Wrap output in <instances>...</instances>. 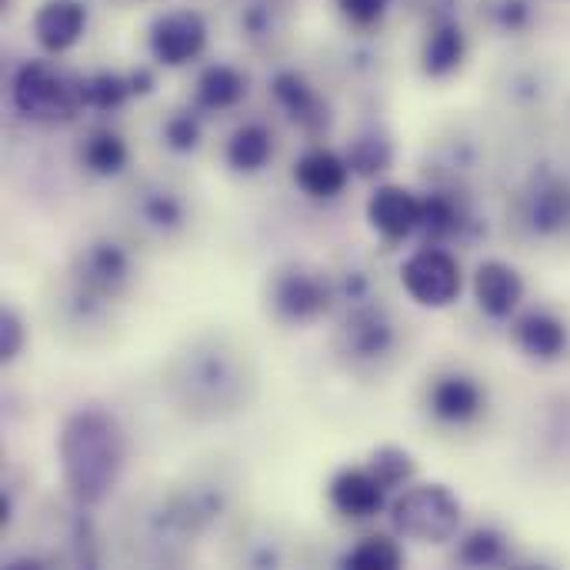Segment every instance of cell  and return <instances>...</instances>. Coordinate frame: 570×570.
<instances>
[{"label": "cell", "mask_w": 570, "mask_h": 570, "mask_svg": "<svg viewBox=\"0 0 570 570\" xmlns=\"http://www.w3.org/2000/svg\"><path fill=\"white\" fill-rule=\"evenodd\" d=\"M57 454L70 498L80 508H97L120 484L127 464V438L117 417L97 407H83L63 421Z\"/></svg>", "instance_id": "6da1fadb"}, {"label": "cell", "mask_w": 570, "mask_h": 570, "mask_svg": "<svg viewBox=\"0 0 570 570\" xmlns=\"http://www.w3.org/2000/svg\"><path fill=\"white\" fill-rule=\"evenodd\" d=\"M461 518H464V508L458 494L444 484H417L404 491L391 508L394 531L421 544L454 541L461 531Z\"/></svg>", "instance_id": "7a4b0ae2"}, {"label": "cell", "mask_w": 570, "mask_h": 570, "mask_svg": "<svg viewBox=\"0 0 570 570\" xmlns=\"http://www.w3.org/2000/svg\"><path fill=\"white\" fill-rule=\"evenodd\" d=\"M13 104L27 120L60 124V120L73 117V110L80 104V83L70 87L47 63H27L13 80Z\"/></svg>", "instance_id": "3957f363"}, {"label": "cell", "mask_w": 570, "mask_h": 570, "mask_svg": "<svg viewBox=\"0 0 570 570\" xmlns=\"http://www.w3.org/2000/svg\"><path fill=\"white\" fill-rule=\"evenodd\" d=\"M401 284L404 291L421 304V307H451L461 291H464V274L458 257H451L441 247H421L414 250L404 267H401Z\"/></svg>", "instance_id": "277c9868"}, {"label": "cell", "mask_w": 570, "mask_h": 570, "mask_svg": "<svg viewBox=\"0 0 570 570\" xmlns=\"http://www.w3.org/2000/svg\"><path fill=\"white\" fill-rule=\"evenodd\" d=\"M271 307L287 324L317 321L331 307V284L321 271H311L304 264L281 267L271 277Z\"/></svg>", "instance_id": "5b68a950"}, {"label": "cell", "mask_w": 570, "mask_h": 570, "mask_svg": "<svg viewBox=\"0 0 570 570\" xmlns=\"http://www.w3.org/2000/svg\"><path fill=\"white\" fill-rule=\"evenodd\" d=\"M367 220L384 240H407L424 224V200L401 184H384L367 200Z\"/></svg>", "instance_id": "8992f818"}, {"label": "cell", "mask_w": 570, "mask_h": 570, "mask_svg": "<svg viewBox=\"0 0 570 570\" xmlns=\"http://www.w3.org/2000/svg\"><path fill=\"white\" fill-rule=\"evenodd\" d=\"M204 43H207V27L194 10H174L160 17L150 33V50L167 67H180L194 60L204 50Z\"/></svg>", "instance_id": "52a82bcc"}, {"label": "cell", "mask_w": 570, "mask_h": 570, "mask_svg": "<svg viewBox=\"0 0 570 570\" xmlns=\"http://www.w3.org/2000/svg\"><path fill=\"white\" fill-rule=\"evenodd\" d=\"M474 301L488 317L508 321L524 301V277L508 261H484L474 271Z\"/></svg>", "instance_id": "ba28073f"}, {"label": "cell", "mask_w": 570, "mask_h": 570, "mask_svg": "<svg viewBox=\"0 0 570 570\" xmlns=\"http://www.w3.org/2000/svg\"><path fill=\"white\" fill-rule=\"evenodd\" d=\"M87 27V10L77 0H47L33 13V37L47 53L70 50Z\"/></svg>", "instance_id": "9c48e42d"}, {"label": "cell", "mask_w": 570, "mask_h": 570, "mask_svg": "<svg viewBox=\"0 0 570 570\" xmlns=\"http://www.w3.org/2000/svg\"><path fill=\"white\" fill-rule=\"evenodd\" d=\"M351 174H354V170H351L347 157H341V154H334V150H327V147L307 150V154L297 160V167H294L297 187H301L307 197H314V200H331V197H337V194L347 187Z\"/></svg>", "instance_id": "30bf717a"}, {"label": "cell", "mask_w": 570, "mask_h": 570, "mask_svg": "<svg viewBox=\"0 0 570 570\" xmlns=\"http://www.w3.org/2000/svg\"><path fill=\"white\" fill-rule=\"evenodd\" d=\"M384 488L377 484V478L364 468V471H341L334 481H331V504L344 514V518H354V521H367L374 514L384 511Z\"/></svg>", "instance_id": "8fae6325"}, {"label": "cell", "mask_w": 570, "mask_h": 570, "mask_svg": "<svg viewBox=\"0 0 570 570\" xmlns=\"http://www.w3.org/2000/svg\"><path fill=\"white\" fill-rule=\"evenodd\" d=\"M431 411L444 424H468L484 411V391L474 377L448 374L431 387Z\"/></svg>", "instance_id": "7c38bea8"}, {"label": "cell", "mask_w": 570, "mask_h": 570, "mask_svg": "<svg viewBox=\"0 0 570 570\" xmlns=\"http://www.w3.org/2000/svg\"><path fill=\"white\" fill-rule=\"evenodd\" d=\"M514 344L531 361H558L568 351V327L551 311H531L514 324Z\"/></svg>", "instance_id": "4fadbf2b"}, {"label": "cell", "mask_w": 570, "mask_h": 570, "mask_svg": "<svg viewBox=\"0 0 570 570\" xmlns=\"http://www.w3.org/2000/svg\"><path fill=\"white\" fill-rule=\"evenodd\" d=\"M130 274V261L117 244H90L80 257V281L97 294H114Z\"/></svg>", "instance_id": "5bb4252c"}, {"label": "cell", "mask_w": 570, "mask_h": 570, "mask_svg": "<svg viewBox=\"0 0 570 570\" xmlns=\"http://www.w3.org/2000/svg\"><path fill=\"white\" fill-rule=\"evenodd\" d=\"M271 154H274V140L261 124H244L227 140V164L237 174H257L261 167H267Z\"/></svg>", "instance_id": "9a60e30c"}, {"label": "cell", "mask_w": 570, "mask_h": 570, "mask_svg": "<svg viewBox=\"0 0 570 570\" xmlns=\"http://www.w3.org/2000/svg\"><path fill=\"white\" fill-rule=\"evenodd\" d=\"M274 97L281 100V107H284L297 124H304V127H311V130L324 127L327 114H321V100H317L314 87H311L304 77H297V73H281V77L274 80Z\"/></svg>", "instance_id": "2e32d148"}, {"label": "cell", "mask_w": 570, "mask_h": 570, "mask_svg": "<svg viewBox=\"0 0 570 570\" xmlns=\"http://www.w3.org/2000/svg\"><path fill=\"white\" fill-rule=\"evenodd\" d=\"M531 227L538 234H561L570 224V187L561 180L541 184L538 194L531 197Z\"/></svg>", "instance_id": "e0dca14e"}, {"label": "cell", "mask_w": 570, "mask_h": 570, "mask_svg": "<svg viewBox=\"0 0 570 570\" xmlns=\"http://www.w3.org/2000/svg\"><path fill=\"white\" fill-rule=\"evenodd\" d=\"M127 157H130V150H127V144H124V137L114 134V130H94V134L83 140V147H80L83 167H87L90 174H97V177H114V174H120V170L127 167Z\"/></svg>", "instance_id": "ac0fdd59"}, {"label": "cell", "mask_w": 570, "mask_h": 570, "mask_svg": "<svg viewBox=\"0 0 570 570\" xmlns=\"http://www.w3.org/2000/svg\"><path fill=\"white\" fill-rule=\"evenodd\" d=\"M468 53V43H464V33L461 27L448 23V27H438L428 43H424V73L431 77H448L461 67Z\"/></svg>", "instance_id": "d6986e66"}, {"label": "cell", "mask_w": 570, "mask_h": 570, "mask_svg": "<svg viewBox=\"0 0 570 570\" xmlns=\"http://www.w3.org/2000/svg\"><path fill=\"white\" fill-rule=\"evenodd\" d=\"M347 341L357 351V357H381L394 344V331L381 311H357L347 321Z\"/></svg>", "instance_id": "ffe728a7"}, {"label": "cell", "mask_w": 570, "mask_h": 570, "mask_svg": "<svg viewBox=\"0 0 570 570\" xmlns=\"http://www.w3.org/2000/svg\"><path fill=\"white\" fill-rule=\"evenodd\" d=\"M244 94H247V83L234 67H210L197 83V100L207 110H230L240 104Z\"/></svg>", "instance_id": "44dd1931"}, {"label": "cell", "mask_w": 570, "mask_h": 570, "mask_svg": "<svg viewBox=\"0 0 570 570\" xmlns=\"http://www.w3.org/2000/svg\"><path fill=\"white\" fill-rule=\"evenodd\" d=\"M367 471L377 478V484L384 491H397L404 488L411 478H414V458L404 451V448H394V444H384L371 454L367 461Z\"/></svg>", "instance_id": "7402d4cb"}, {"label": "cell", "mask_w": 570, "mask_h": 570, "mask_svg": "<svg viewBox=\"0 0 570 570\" xmlns=\"http://www.w3.org/2000/svg\"><path fill=\"white\" fill-rule=\"evenodd\" d=\"M404 564V551L384 538V534H374V538H364L347 558H344V568L354 570H394Z\"/></svg>", "instance_id": "603a6c76"}, {"label": "cell", "mask_w": 570, "mask_h": 570, "mask_svg": "<svg viewBox=\"0 0 570 570\" xmlns=\"http://www.w3.org/2000/svg\"><path fill=\"white\" fill-rule=\"evenodd\" d=\"M130 90H134V87H127L120 77H114V73H97V77H87V80L80 83V104L90 107V110H117V107L127 100Z\"/></svg>", "instance_id": "cb8c5ba5"}, {"label": "cell", "mask_w": 570, "mask_h": 570, "mask_svg": "<svg viewBox=\"0 0 570 570\" xmlns=\"http://www.w3.org/2000/svg\"><path fill=\"white\" fill-rule=\"evenodd\" d=\"M504 554H508L504 538H501V534H494V531H488V528H481V531L468 534V541H464V544H461V551H458V558H461L464 564H471V568H491V564H501V561H504Z\"/></svg>", "instance_id": "d4e9b609"}, {"label": "cell", "mask_w": 570, "mask_h": 570, "mask_svg": "<svg viewBox=\"0 0 570 570\" xmlns=\"http://www.w3.org/2000/svg\"><path fill=\"white\" fill-rule=\"evenodd\" d=\"M347 164H351V170H354V174H361V177H374V174L387 170V164H391V144H387V140H377V137L354 140Z\"/></svg>", "instance_id": "484cf974"}, {"label": "cell", "mask_w": 570, "mask_h": 570, "mask_svg": "<svg viewBox=\"0 0 570 570\" xmlns=\"http://www.w3.org/2000/svg\"><path fill=\"white\" fill-rule=\"evenodd\" d=\"M23 341H27V331H23V321L17 317V311H3L0 314V361L10 364L17 361V354L23 351Z\"/></svg>", "instance_id": "4316f807"}, {"label": "cell", "mask_w": 570, "mask_h": 570, "mask_svg": "<svg viewBox=\"0 0 570 570\" xmlns=\"http://www.w3.org/2000/svg\"><path fill=\"white\" fill-rule=\"evenodd\" d=\"M144 217H147L150 224H157V227H177V224L184 220V207H180V200L170 197V194H150V197L144 200Z\"/></svg>", "instance_id": "83f0119b"}, {"label": "cell", "mask_w": 570, "mask_h": 570, "mask_svg": "<svg viewBox=\"0 0 570 570\" xmlns=\"http://www.w3.org/2000/svg\"><path fill=\"white\" fill-rule=\"evenodd\" d=\"M164 137H167V144H170L174 150H194V147L200 144V127H197V120H194V117L177 114V117H170V120H167Z\"/></svg>", "instance_id": "f1b7e54d"}, {"label": "cell", "mask_w": 570, "mask_h": 570, "mask_svg": "<svg viewBox=\"0 0 570 570\" xmlns=\"http://www.w3.org/2000/svg\"><path fill=\"white\" fill-rule=\"evenodd\" d=\"M384 7H387V0H341L344 17L354 20V23H374V20H381Z\"/></svg>", "instance_id": "f546056e"}]
</instances>
